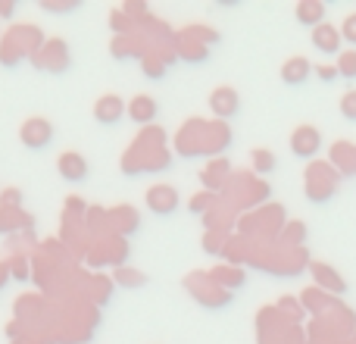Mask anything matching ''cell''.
<instances>
[{
  "mask_svg": "<svg viewBox=\"0 0 356 344\" xmlns=\"http://www.w3.org/2000/svg\"><path fill=\"white\" fill-rule=\"evenodd\" d=\"M54 138H56L54 123L44 116H29L22 125H19V141H22V148L35 150V154L38 150H47L50 144H54Z\"/></svg>",
  "mask_w": 356,
  "mask_h": 344,
  "instance_id": "1",
  "label": "cell"
},
{
  "mask_svg": "<svg viewBox=\"0 0 356 344\" xmlns=\"http://www.w3.org/2000/svg\"><path fill=\"white\" fill-rule=\"evenodd\" d=\"M291 154L297 157V160H313V157H319L322 150V132L316 129V125H297L294 132H291Z\"/></svg>",
  "mask_w": 356,
  "mask_h": 344,
  "instance_id": "2",
  "label": "cell"
},
{
  "mask_svg": "<svg viewBox=\"0 0 356 344\" xmlns=\"http://www.w3.org/2000/svg\"><path fill=\"white\" fill-rule=\"evenodd\" d=\"M56 175L69 185H85L88 175H91V163L79 150H66V154L56 157Z\"/></svg>",
  "mask_w": 356,
  "mask_h": 344,
  "instance_id": "3",
  "label": "cell"
},
{
  "mask_svg": "<svg viewBox=\"0 0 356 344\" xmlns=\"http://www.w3.org/2000/svg\"><path fill=\"white\" fill-rule=\"evenodd\" d=\"M94 123L97 125H119L125 116H129V104H125L119 94H100L94 100Z\"/></svg>",
  "mask_w": 356,
  "mask_h": 344,
  "instance_id": "4",
  "label": "cell"
},
{
  "mask_svg": "<svg viewBox=\"0 0 356 344\" xmlns=\"http://www.w3.org/2000/svg\"><path fill=\"white\" fill-rule=\"evenodd\" d=\"M147 210L154 216H172L178 207H181V197H178V191L172 188V185H150L147 188Z\"/></svg>",
  "mask_w": 356,
  "mask_h": 344,
  "instance_id": "5",
  "label": "cell"
},
{
  "mask_svg": "<svg viewBox=\"0 0 356 344\" xmlns=\"http://www.w3.org/2000/svg\"><path fill=\"white\" fill-rule=\"evenodd\" d=\"M313 47L319 50V54L325 56H341V41H344V35H341V29H334V25H319V29H313Z\"/></svg>",
  "mask_w": 356,
  "mask_h": 344,
  "instance_id": "6",
  "label": "cell"
},
{
  "mask_svg": "<svg viewBox=\"0 0 356 344\" xmlns=\"http://www.w3.org/2000/svg\"><path fill=\"white\" fill-rule=\"evenodd\" d=\"M313 72L316 69H313V63H309L307 56H291V60L282 66V81L288 88H300V85H307Z\"/></svg>",
  "mask_w": 356,
  "mask_h": 344,
  "instance_id": "7",
  "label": "cell"
},
{
  "mask_svg": "<svg viewBox=\"0 0 356 344\" xmlns=\"http://www.w3.org/2000/svg\"><path fill=\"white\" fill-rule=\"evenodd\" d=\"M156 116H160V104H156V97H150V94H138V97H131L129 119L135 125H150Z\"/></svg>",
  "mask_w": 356,
  "mask_h": 344,
  "instance_id": "8",
  "label": "cell"
},
{
  "mask_svg": "<svg viewBox=\"0 0 356 344\" xmlns=\"http://www.w3.org/2000/svg\"><path fill=\"white\" fill-rule=\"evenodd\" d=\"M209 110H213L219 119H234L241 110V100L232 88H216V91L209 94Z\"/></svg>",
  "mask_w": 356,
  "mask_h": 344,
  "instance_id": "9",
  "label": "cell"
},
{
  "mask_svg": "<svg viewBox=\"0 0 356 344\" xmlns=\"http://www.w3.org/2000/svg\"><path fill=\"white\" fill-rule=\"evenodd\" d=\"M325 13H328V6L322 3V0H300V3L294 6V19L300 25H307V29L325 25Z\"/></svg>",
  "mask_w": 356,
  "mask_h": 344,
  "instance_id": "10",
  "label": "cell"
},
{
  "mask_svg": "<svg viewBox=\"0 0 356 344\" xmlns=\"http://www.w3.org/2000/svg\"><path fill=\"white\" fill-rule=\"evenodd\" d=\"M250 157H253V172H257V175H272V172L278 169V160H275V154H272V150L257 148Z\"/></svg>",
  "mask_w": 356,
  "mask_h": 344,
  "instance_id": "11",
  "label": "cell"
},
{
  "mask_svg": "<svg viewBox=\"0 0 356 344\" xmlns=\"http://www.w3.org/2000/svg\"><path fill=\"white\" fill-rule=\"evenodd\" d=\"M81 0H44L41 10L44 13H54V16H66V13H79L81 10Z\"/></svg>",
  "mask_w": 356,
  "mask_h": 344,
  "instance_id": "12",
  "label": "cell"
},
{
  "mask_svg": "<svg viewBox=\"0 0 356 344\" xmlns=\"http://www.w3.org/2000/svg\"><path fill=\"white\" fill-rule=\"evenodd\" d=\"M313 276L319 279V285H325V288L332 291H347V282H341L338 272H332L328 266H313Z\"/></svg>",
  "mask_w": 356,
  "mask_h": 344,
  "instance_id": "13",
  "label": "cell"
},
{
  "mask_svg": "<svg viewBox=\"0 0 356 344\" xmlns=\"http://www.w3.org/2000/svg\"><path fill=\"white\" fill-rule=\"evenodd\" d=\"M334 66H338V72L344 81H356V50H344Z\"/></svg>",
  "mask_w": 356,
  "mask_h": 344,
  "instance_id": "14",
  "label": "cell"
},
{
  "mask_svg": "<svg viewBox=\"0 0 356 344\" xmlns=\"http://www.w3.org/2000/svg\"><path fill=\"white\" fill-rule=\"evenodd\" d=\"M116 282L122 285V288H141V285H147V276H141V272H116Z\"/></svg>",
  "mask_w": 356,
  "mask_h": 344,
  "instance_id": "15",
  "label": "cell"
},
{
  "mask_svg": "<svg viewBox=\"0 0 356 344\" xmlns=\"http://www.w3.org/2000/svg\"><path fill=\"white\" fill-rule=\"evenodd\" d=\"M341 116H344L347 123H356V88L341 97Z\"/></svg>",
  "mask_w": 356,
  "mask_h": 344,
  "instance_id": "16",
  "label": "cell"
},
{
  "mask_svg": "<svg viewBox=\"0 0 356 344\" xmlns=\"http://www.w3.org/2000/svg\"><path fill=\"white\" fill-rule=\"evenodd\" d=\"M341 35H344V41L353 44V50H356V13L344 19V25H341Z\"/></svg>",
  "mask_w": 356,
  "mask_h": 344,
  "instance_id": "17",
  "label": "cell"
},
{
  "mask_svg": "<svg viewBox=\"0 0 356 344\" xmlns=\"http://www.w3.org/2000/svg\"><path fill=\"white\" fill-rule=\"evenodd\" d=\"M316 75H319V81H325V85H334V81L341 79L338 66H316Z\"/></svg>",
  "mask_w": 356,
  "mask_h": 344,
  "instance_id": "18",
  "label": "cell"
},
{
  "mask_svg": "<svg viewBox=\"0 0 356 344\" xmlns=\"http://www.w3.org/2000/svg\"><path fill=\"white\" fill-rule=\"evenodd\" d=\"M213 201V194H200V197H191V213H203V210H207V203Z\"/></svg>",
  "mask_w": 356,
  "mask_h": 344,
  "instance_id": "19",
  "label": "cell"
},
{
  "mask_svg": "<svg viewBox=\"0 0 356 344\" xmlns=\"http://www.w3.org/2000/svg\"><path fill=\"white\" fill-rule=\"evenodd\" d=\"M13 6H16V3H10V0H0V16H13Z\"/></svg>",
  "mask_w": 356,
  "mask_h": 344,
  "instance_id": "20",
  "label": "cell"
},
{
  "mask_svg": "<svg viewBox=\"0 0 356 344\" xmlns=\"http://www.w3.org/2000/svg\"><path fill=\"white\" fill-rule=\"evenodd\" d=\"M216 6H222V10H232V6H241V0H216Z\"/></svg>",
  "mask_w": 356,
  "mask_h": 344,
  "instance_id": "21",
  "label": "cell"
}]
</instances>
